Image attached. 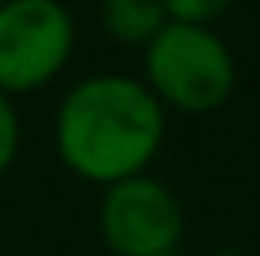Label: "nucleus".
Instances as JSON below:
<instances>
[{"mask_svg": "<svg viewBox=\"0 0 260 256\" xmlns=\"http://www.w3.org/2000/svg\"><path fill=\"white\" fill-rule=\"evenodd\" d=\"M170 113L140 76L94 72L72 83L53 113V151L72 177L110 189L151 173Z\"/></svg>", "mask_w": 260, "mask_h": 256, "instance_id": "nucleus-1", "label": "nucleus"}, {"mask_svg": "<svg viewBox=\"0 0 260 256\" xmlns=\"http://www.w3.org/2000/svg\"><path fill=\"white\" fill-rule=\"evenodd\" d=\"M143 83L166 113L204 117L234 98L238 60L215 26L166 23L143 46Z\"/></svg>", "mask_w": 260, "mask_h": 256, "instance_id": "nucleus-2", "label": "nucleus"}, {"mask_svg": "<svg viewBox=\"0 0 260 256\" xmlns=\"http://www.w3.org/2000/svg\"><path fill=\"white\" fill-rule=\"evenodd\" d=\"M76 53V19L64 0L0 4V91L23 98L68 68Z\"/></svg>", "mask_w": 260, "mask_h": 256, "instance_id": "nucleus-3", "label": "nucleus"}, {"mask_svg": "<svg viewBox=\"0 0 260 256\" xmlns=\"http://www.w3.org/2000/svg\"><path fill=\"white\" fill-rule=\"evenodd\" d=\"M98 237L110 256H158L181 249V196L155 173L110 185L98 196Z\"/></svg>", "mask_w": 260, "mask_h": 256, "instance_id": "nucleus-4", "label": "nucleus"}, {"mask_svg": "<svg viewBox=\"0 0 260 256\" xmlns=\"http://www.w3.org/2000/svg\"><path fill=\"white\" fill-rule=\"evenodd\" d=\"M166 23L162 0H98V26L117 46L143 49Z\"/></svg>", "mask_w": 260, "mask_h": 256, "instance_id": "nucleus-5", "label": "nucleus"}, {"mask_svg": "<svg viewBox=\"0 0 260 256\" xmlns=\"http://www.w3.org/2000/svg\"><path fill=\"white\" fill-rule=\"evenodd\" d=\"M19 147H23V121H19V109H15V98H8V94L0 91V177L15 166Z\"/></svg>", "mask_w": 260, "mask_h": 256, "instance_id": "nucleus-6", "label": "nucleus"}, {"mask_svg": "<svg viewBox=\"0 0 260 256\" xmlns=\"http://www.w3.org/2000/svg\"><path fill=\"white\" fill-rule=\"evenodd\" d=\"M230 4L234 0H162L170 23H196V26H211Z\"/></svg>", "mask_w": 260, "mask_h": 256, "instance_id": "nucleus-7", "label": "nucleus"}, {"mask_svg": "<svg viewBox=\"0 0 260 256\" xmlns=\"http://www.w3.org/2000/svg\"><path fill=\"white\" fill-rule=\"evenodd\" d=\"M158 256H192V252H185V249H174V252H158Z\"/></svg>", "mask_w": 260, "mask_h": 256, "instance_id": "nucleus-8", "label": "nucleus"}, {"mask_svg": "<svg viewBox=\"0 0 260 256\" xmlns=\"http://www.w3.org/2000/svg\"><path fill=\"white\" fill-rule=\"evenodd\" d=\"M219 256H241V252H234V249H222Z\"/></svg>", "mask_w": 260, "mask_h": 256, "instance_id": "nucleus-9", "label": "nucleus"}, {"mask_svg": "<svg viewBox=\"0 0 260 256\" xmlns=\"http://www.w3.org/2000/svg\"><path fill=\"white\" fill-rule=\"evenodd\" d=\"M0 4H8V0H0Z\"/></svg>", "mask_w": 260, "mask_h": 256, "instance_id": "nucleus-10", "label": "nucleus"}]
</instances>
